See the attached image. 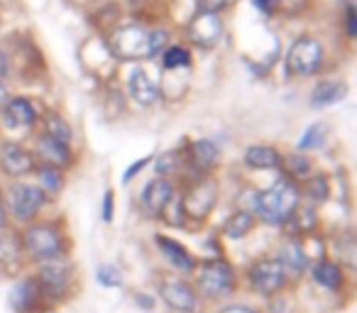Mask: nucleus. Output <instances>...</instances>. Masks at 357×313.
Wrapping results in <instances>:
<instances>
[{
  "instance_id": "1",
  "label": "nucleus",
  "mask_w": 357,
  "mask_h": 313,
  "mask_svg": "<svg viewBox=\"0 0 357 313\" xmlns=\"http://www.w3.org/2000/svg\"><path fill=\"white\" fill-rule=\"evenodd\" d=\"M22 252H25L27 267L52 262V259L71 257V238L61 218H47L20 228Z\"/></svg>"
},
{
  "instance_id": "2",
  "label": "nucleus",
  "mask_w": 357,
  "mask_h": 313,
  "mask_svg": "<svg viewBox=\"0 0 357 313\" xmlns=\"http://www.w3.org/2000/svg\"><path fill=\"white\" fill-rule=\"evenodd\" d=\"M191 282H194L201 301L211 303V306L233 301L243 289V277H240L238 267L223 254L199 259L196 272L191 274Z\"/></svg>"
},
{
  "instance_id": "3",
  "label": "nucleus",
  "mask_w": 357,
  "mask_h": 313,
  "mask_svg": "<svg viewBox=\"0 0 357 313\" xmlns=\"http://www.w3.org/2000/svg\"><path fill=\"white\" fill-rule=\"evenodd\" d=\"M147 22L142 20H128L118 22L105 32L103 42L108 54L118 64H147V61H157L152 49V32H149Z\"/></svg>"
},
{
  "instance_id": "4",
  "label": "nucleus",
  "mask_w": 357,
  "mask_h": 313,
  "mask_svg": "<svg viewBox=\"0 0 357 313\" xmlns=\"http://www.w3.org/2000/svg\"><path fill=\"white\" fill-rule=\"evenodd\" d=\"M301 186L296 181L279 176L269 186L257 191V204H255V218L257 223L269 228H282L294 211L301 206Z\"/></svg>"
},
{
  "instance_id": "5",
  "label": "nucleus",
  "mask_w": 357,
  "mask_h": 313,
  "mask_svg": "<svg viewBox=\"0 0 357 313\" xmlns=\"http://www.w3.org/2000/svg\"><path fill=\"white\" fill-rule=\"evenodd\" d=\"M3 201H6L8 220L17 228L30 225L47 215V208L52 201L45 196V191L35 184L32 179L22 181H6L3 184Z\"/></svg>"
},
{
  "instance_id": "6",
  "label": "nucleus",
  "mask_w": 357,
  "mask_h": 313,
  "mask_svg": "<svg viewBox=\"0 0 357 313\" xmlns=\"http://www.w3.org/2000/svg\"><path fill=\"white\" fill-rule=\"evenodd\" d=\"M240 277H243V287L252 296L262 298V301H269V298L294 289L287 272H284L282 262L274 254H259V257L250 259Z\"/></svg>"
},
{
  "instance_id": "7",
  "label": "nucleus",
  "mask_w": 357,
  "mask_h": 313,
  "mask_svg": "<svg viewBox=\"0 0 357 313\" xmlns=\"http://www.w3.org/2000/svg\"><path fill=\"white\" fill-rule=\"evenodd\" d=\"M178 199H181L186 223L204 225L220 204V181L215 179V174L191 179L178 186Z\"/></svg>"
},
{
  "instance_id": "8",
  "label": "nucleus",
  "mask_w": 357,
  "mask_h": 313,
  "mask_svg": "<svg viewBox=\"0 0 357 313\" xmlns=\"http://www.w3.org/2000/svg\"><path fill=\"white\" fill-rule=\"evenodd\" d=\"M32 274L40 282L42 293H45L50 306H59V303L69 301L76 291V282H79V272L71 257L52 259V262L37 264L32 267Z\"/></svg>"
},
{
  "instance_id": "9",
  "label": "nucleus",
  "mask_w": 357,
  "mask_h": 313,
  "mask_svg": "<svg viewBox=\"0 0 357 313\" xmlns=\"http://www.w3.org/2000/svg\"><path fill=\"white\" fill-rule=\"evenodd\" d=\"M45 113L40 103L27 93H13L0 105V132L8 137H27L37 132L40 118Z\"/></svg>"
},
{
  "instance_id": "10",
  "label": "nucleus",
  "mask_w": 357,
  "mask_h": 313,
  "mask_svg": "<svg viewBox=\"0 0 357 313\" xmlns=\"http://www.w3.org/2000/svg\"><path fill=\"white\" fill-rule=\"evenodd\" d=\"M154 296L172 313H204L206 306L201 301L199 291H196L194 282L189 277H181V274H174V272L157 274Z\"/></svg>"
},
{
  "instance_id": "11",
  "label": "nucleus",
  "mask_w": 357,
  "mask_h": 313,
  "mask_svg": "<svg viewBox=\"0 0 357 313\" xmlns=\"http://www.w3.org/2000/svg\"><path fill=\"white\" fill-rule=\"evenodd\" d=\"M323 64H326L323 42L316 35L303 32L289 45L287 56H284V74L289 79H311V76L321 74Z\"/></svg>"
},
{
  "instance_id": "12",
  "label": "nucleus",
  "mask_w": 357,
  "mask_h": 313,
  "mask_svg": "<svg viewBox=\"0 0 357 313\" xmlns=\"http://www.w3.org/2000/svg\"><path fill=\"white\" fill-rule=\"evenodd\" d=\"M35 169L37 160L30 142L22 137L0 135V181L32 179Z\"/></svg>"
},
{
  "instance_id": "13",
  "label": "nucleus",
  "mask_w": 357,
  "mask_h": 313,
  "mask_svg": "<svg viewBox=\"0 0 357 313\" xmlns=\"http://www.w3.org/2000/svg\"><path fill=\"white\" fill-rule=\"evenodd\" d=\"M225 37V22L218 13H196L186 20L184 40L191 49L213 52Z\"/></svg>"
},
{
  "instance_id": "14",
  "label": "nucleus",
  "mask_w": 357,
  "mask_h": 313,
  "mask_svg": "<svg viewBox=\"0 0 357 313\" xmlns=\"http://www.w3.org/2000/svg\"><path fill=\"white\" fill-rule=\"evenodd\" d=\"M27 142H30L32 152H35L37 165L54 167V169H61L66 174L79 165V152H76L74 144H66L45 132H35Z\"/></svg>"
},
{
  "instance_id": "15",
  "label": "nucleus",
  "mask_w": 357,
  "mask_h": 313,
  "mask_svg": "<svg viewBox=\"0 0 357 313\" xmlns=\"http://www.w3.org/2000/svg\"><path fill=\"white\" fill-rule=\"evenodd\" d=\"M178 194V184L174 179H164V176H152L144 181L142 191L137 196V208L144 220H162L167 206Z\"/></svg>"
},
{
  "instance_id": "16",
  "label": "nucleus",
  "mask_w": 357,
  "mask_h": 313,
  "mask_svg": "<svg viewBox=\"0 0 357 313\" xmlns=\"http://www.w3.org/2000/svg\"><path fill=\"white\" fill-rule=\"evenodd\" d=\"M8 306L13 313H45L52 308L32 272H22L8 289Z\"/></svg>"
},
{
  "instance_id": "17",
  "label": "nucleus",
  "mask_w": 357,
  "mask_h": 313,
  "mask_svg": "<svg viewBox=\"0 0 357 313\" xmlns=\"http://www.w3.org/2000/svg\"><path fill=\"white\" fill-rule=\"evenodd\" d=\"M125 96L132 105L142 110H149L154 105L162 103V89H159V81L149 74V69L144 64H132L128 71V79H125Z\"/></svg>"
},
{
  "instance_id": "18",
  "label": "nucleus",
  "mask_w": 357,
  "mask_h": 313,
  "mask_svg": "<svg viewBox=\"0 0 357 313\" xmlns=\"http://www.w3.org/2000/svg\"><path fill=\"white\" fill-rule=\"evenodd\" d=\"M306 279L311 282L313 289H318L326 296H342L347 291V284H350V277L345 274V269L331 254H323V257L313 259L311 267H308Z\"/></svg>"
},
{
  "instance_id": "19",
  "label": "nucleus",
  "mask_w": 357,
  "mask_h": 313,
  "mask_svg": "<svg viewBox=\"0 0 357 313\" xmlns=\"http://www.w3.org/2000/svg\"><path fill=\"white\" fill-rule=\"evenodd\" d=\"M152 245L159 257L164 259V264H167V272L181 274V277L191 279V274L196 272V264H199V257L184 243H178L176 238H172L167 233H154Z\"/></svg>"
},
{
  "instance_id": "20",
  "label": "nucleus",
  "mask_w": 357,
  "mask_h": 313,
  "mask_svg": "<svg viewBox=\"0 0 357 313\" xmlns=\"http://www.w3.org/2000/svg\"><path fill=\"white\" fill-rule=\"evenodd\" d=\"M274 257L282 262L284 272H287L291 287H298L301 282H306L308 267H311V254H308V247L303 240L298 238H289V235H282L277 250H274Z\"/></svg>"
},
{
  "instance_id": "21",
  "label": "nucleus",
  "mask_w": 357,
  "mask_h": 313,
  "mask_svg": "<svg viewBox=\"0 0 357 313\" xmlns=\"http://www.w3.org/2000/svg\"><path fill=\"white\" fill-rule=\"evenodd\" d=\"M27 269V259L22 252V240H20V228L13 223L0 228V272L20 277Z\"/></svg>"
},
{
  "instance_id": "22",
  "label": "nucleus",
  "mask_w": 357,
  "mask_h": 313,
  "mask_svg": "<svg viewBox=\"0 0 357 313\" xmlns=\"http://www.w3.org/2000/svg\"><path fill=\"white\" fill-rule=\"evenodd\" d=\"M331 257L347 277H357V228H342L331 235Z\"/></svg>"
},
{
  "instance_id": "23",
  "label": "nucleus",
  "mask_w": 357,
  "mask_h": 313,
  "mask_svg": "<svg viewBox=\"0 0 357 313\" xmlns=\"http://www.w3.org/2000/svg\"><path fill=\"white\" fill-rule=\"evenodd\" d=\"M279 230H282V235L298 238V240H306V238H311V235L321 233V215H318V208L301 201V206L294 211L291 218H289Z\"/></svg>"
},
{
  "instance_id": "24",
  "label": "nucleus",
  "mask_w": 357,
  "mask_h": 313,
  "mask_svg": "<svg viewBox=\"0 0 357 313\" xmlns=\"http://www.w3.org/2000/svg\"><path fill=\"white\" fill-rule=\"evenodd\" d=\"M243 165L252 171H279L282 152L267 142H252L243 149Z\"/></svg>"
},
{
  "instance_id": "25",
  "label": "nucleus",
  "mask_w": 357,
  "mask_h": 313,
  "mask_svg": "<svg viewBox=\"0 0 357 313\" xmlns=\"http://www.w3.org/2000/svg\"><path fill=\"white\" fill-rule=\"evenodd\" d=\"M347 91H350V86L342 79H321L308 93V105L316 110L333 108L347 98Z\"/></svg>"
},
{
  "instance_id": "26",
  "label": "nucleus",
  "mask_w": 357,
  "mask_h": 313,
  "mask_svg": "<svg viewBox=\"0 0 357 313\" xmlns=\"http://www.w3.org/2000/svg\"><path fill=\"white\" fill-rule=\"evenodd\" d=\"M257 218H255L250 211H238L233 208L228 215H225V220L220 223V238L230 240V243H240V240L250 238V235L255 233V228H257Z\"/></svg>"
},
{
  "instance_id": "27",
  "label": "nucleus",
  "mask_w": 357,
  "mask_h": 313,
  "mask_svg": "<svg viewBox=\"0 0 357 313\" xmlns=\"http://www.w3.org/2000/svg\"><path fill=\"white\" fill-rule=\"evenodd\" d=\"M37 132H45V135H50V137L61 139V142L74 144V147H76L74 125L69 123V118H66L64 113H59V110H54V108H45V113H42V118H40V128H37Z\"/></svg>"
},
{
  "instance_id": "28",
  "label": "nucleus",
  "mask_w": 357,
  "mask_h": 313,
  "mask_svg": "<svg viewBox=\"0 0 357 313\" xmlns=\"http://www.w3.org/2000/svg\"><path fill=\"white\" fill-rule=\"evenodd\" d=\"M279 171H282V176H287V179L296 181V184H303V181L316 171V165H313L311 154L294 149V152H287V154L282 152V165H279Z\"/></svg>"
},
{
  "instance_id": "29",
  "label": "nucleus",
  "mask_w": 357,
  "mask_h": 313,
  "mask_svg": "<svg viewBox=\"0 0 357 313\" xmlns=\"http://www.w3.org/2000/svg\"><path fill=\"white\" fill-rule=\"evenodd\" d=\"M32 181L45 191V196L56 204L61 199V194L66 191V171L54 169V167H45V165H37L35 174H32Z\"/></svg>"
},
{
  "instance_id": "30",
  "label": "nucleus",
  "mask_w": 357,
  "mask_h": 313,
  "mask_svg": "<svg viewBox=\"0 0 357 313\" xmlns=\"http://www.w3.org/2000/svg\"><path fill=\"white\" fill-rule=\"evenodd\" d=\"M184 149H164V152L154 154L152 160V171L154 176H164V179L178 181L184 174Z\"/></svg>"
},
{
  "instance_id": "31",
  "label": "nucleus",
  "mask_w": 357,
  "mask_h": 313,
  "mask_svg": "<svg viewBox=\"0 0 357 313\" xmlns=\"http://www.w3.org/2000/svg\"><path fill=\"white\" fill-rule=\"evenodd\" d=\"M157 61L162 71H189L194 66V52L186 42H172Z\"/></svg>"
},
{
  "instance_id": "32",
  "label": "nucleus",
  "mask_w": 357,
  "mask_h": 313,
  "mask_svg": "<svg viewBox=\"0 0 357 313\" xmlns=\"http://www.w3.org/2000/svg\"><path fill=\"white\" fill-rule=\"evenodd\" d=\"M301 186V199H303V204H308V206H323V204H328L331 201V191H333V186H331V179H328L323 171H313L311 176H308L303 184H298Z\"/></svg>"
},
{
  "instance_id": "33",
  "label": "nucleus",
  "mask_w": 357,
  "mask_h": 313,
  "mask_svg": "<svg viewBox=\"0 0 357 313\" xmlns=\"http://www.w3.org/2000/svg\"><path fill=\"white\" fill-rule=\"evenodd\" d=\"M328 132H331L328 123H323V120H318V123H311V125H308V128L301 132V137H298L296 149H298V152H306V154L316 152V149H321L323 144H326Z\"/></svg>"
},
{
  "instance_id": "34",
  "label": "nucleus",
  "mask_w": 357,
  "mask_h": 313,
  "mask_svg": "<svg viewBox=\"0 0 357 313\" xmlns=\"http://www.w3.org/2000/svg\"><path fill=\"white\" fill-rule=\"evenodd\" d=\"M96 282L103 289H120L123 287V269L115 262L96 264Z\"/></svg>"
},
{
  "instance_id": "35",
  "label": "nucleus",
  "mask_w": 357,
  "mask_h": 313,
  "mask_svg": "<svg viewBox=\"0 0 357 313\" xmlns=\"http://www.w3.org/2000/svg\"><path fill=\"white\" fill-rule=\"evenodd\" d=\"M311 10V0H279L277 17H301Z\"/></svg>"
},
{
  "instance_id": "36",
  "label": "nucleus",
  "mask_w": 357,
  "mask_h": 313,
  "mask_svg": "<svg viewBox=\"0 0 357 313\" xmlns=\"http://www.w3.org/2000/svg\"><path fill=\"white\" fill-rule=\"evenodd\" d=\"M15 79V52L0 42V81L13 84Z\"/></svg>"
},
{
  "instance_id": "37",
  "label": "nucleus",
  "mask_w": 357,
  "mask_h": 313,
  "mask_svg": "<svg viewBox=\"0 0 357 313\" xmlns=\"http://www.w3.org/2000/svg\"><path fill=\"white\" fill-rule=\"evenodd\" d=\"M257 191L259 189H255V186H243V189L235 194V199H233V204H235V208L238 211H250V213L255 215V204H257Z\"/></svg>"
},
{
  "instance_id": "38",
  "label": "nucleus",
  "mask_w": 357,
  "mask_h": 313,
  "mask_svg": "<svg viewBox=\"0 0 357 313\" xmlns=\"http://www.w3.org/2000/svg\"><path fill=\"white\" fill-rule=\"evenodd\" d=\"M342 35L350 42H357V8L345 3L342 8Z\"/></svg>"
},
{
  "instance_id": "39",
  "label": "nucleus",
  "mask_w": 357,
  "mask_h": 313,
  "mask_svg": "<svg viewBox=\"0 0 357 313\" xmlns=\"http://www.w3.org/2000/svg\"><path fill=\"white\" fill-rule=\"evenodd\" d=\"M98 215H100V223H105V225L113 223V218H115V191L113 189H105L103 196H100Z\"/></svg>"
},
{
  "instance_id": "40",
  "label": "nucleus",
  "mask_w": 357,
  "mask_h": 313,
  "mask_svg": "<svg viewBox=\"0 0 357 313\" xmlns=\"http://www.w3.org/2000/svg\"><path fill=\"white\" fill-rule=\"evenodd\" d=\"M215 313H264V311L248 301H228V303H220L215 308Z\"/></svg>"
},
{
  "instance_id": "41",
  "label": "nucleus",
  "mask_w": 357,
  "mask_h": 313,
  "mask_svg": "<svg viewBox=\"0 0 357 313\" xmlns=\"http://www.w3.org/2000/svg\"><path fill=\"white\" fill-rule=\"evenodd\" d=\"M152 160H154V154H147V157H142V160L132 162V165H130L128 169H125L123 179H120V181H123V186H128L130 181L135 179V176H139L144 169H147V167H152Z\"/></svg>"
},
{
  "instance_id": "42",
  "label": "nucleus",
  "mask_w": 357,
  "mask_h": 313,
  "mask_svg": "<svg viewBox=\"0 0 357 313\" xmlns=\"http://www.w3.org/2000/svg\"><path fill=\"white\" fill-rule=\"evenodd\" d=\"M132 303L139 308V311L152 313L154 308H157L159 301H157V296H154L152 291H142V289H139V291H132Z\"/></svg>"
},
{
  "instance_id": "43",
  "label": "nucleus",
  "mask_w": 357,
  "mask_h": 313,
  "mask_svg": "<svg viewBox=\"0 0 357 313\" xmlns=\"http://www.w3.org/2000/svg\"><path fill=\"white\" fill-rule=\"evenodd\" d=\"M230 6V0H196V13H223Z\"/></svg>"
},
{
  "instance_id": "44",
  "label": "nucleus",
  "mask_w": 357,
  "mask_h": 313,
  "mask_svg": "<svg viewBox=\"0 0 357 313\" xmlns=\"http://www.w3.org/2000/svg\"><path fill=\"white\" fill-rule=\"evenodd\" d=\"M255 8H257L262 15L267 17H277V8H279V0H252Z\"/></svg>"
},
{
  "instance_id": "45",
  "label": "nucleus",
  "mask_w": 357,
  "mask_h": 313,
  "mask_svg": "<svg viewBox=\"0 0 357 313\" xmlns=\"http://www.w3.org/2000/svg\"><path fill=\"white\" fill-rule=\"evenodd\" d=\"M13 93H15V91H13V84H8V81H0V105L6 103Z\"/></svg>"
},
{
  "instance_id": "46",
  "label": "nucleus",
  "mask_w": 357,
  "mask_h": 313,
  "mask_svg": "<svg viewBox=\"0 0 357 313\" xmlns=\"http://www.w3.org/2000/svg\"><path fill=\"white\" fill-rule=\"evenodd\" d=\"M10 220H8V211H6V201H3V184H0V228L3 225H8Z\"/></svg>"
},
{
  "instance_id": "47",
  "label": "nucleus",
  "mask_w": 357,
  "mask_h": 313,
  "mask_svg": "<svg viewBox=\"0 0 357 313\" xmlns=\"http://www.w3.org/2000/svg\"><path fill=\"white\" fill-rule=\"evenodd\" d=\"M347 3H350V6H355V8H357V0H347Z\"/></svg>"
},
{
  "instance_id": "48",
  "label": "nucleus",
  "mask_w": 357,
  "mask_h": 313,
  "mask_svg": "<svg viewBox=\"0 0 357 313\" xmlns=\"http://www.w3.org/2000/svg\"><path fill=\"white\" fill-rule=\"evenodd\" d=\"M0 135H3V132H0Z\"/></svg>"
}]
</instances>
